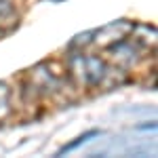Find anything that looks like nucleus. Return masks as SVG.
Here are the masks:
<instances>
[{
    "mask_svg": "<svg viewBox=\"0 0 158 158\" xmlns=\"http://www.w3.org/2000/svg\"><path fill=\"white\" fill-rule=\"evenodd\" d=\"M99 135V131L97 129H91V131H86V133H82V135H78L74 141H70V143H65V146L61 148L59 152H57V156H61V154H68V152H74L76 148H80V146H85L86 141H91L93 137H97Z\"/></svg>",
    "mask_w": 158,
    "mask_h": 158,
    "instance_id": "0eeeda50",
    "label": "nucleus"
},
{
    "mask_svg": "<svg viewBox=\"0 0 158 158\" xmlns=\"http://www.w3.org/2000/svg\"><path fill=\"white\" fill-rule=\"evenodd\" d=\"M108 55H110V59H112V63H114L116 68H120V70H129V68H133L135 63L139 61V57H141L143 53H141V51H139L133 42L127 38V40H122V42H118V44L110 47Z\"/></svg>",
    "mask_w": 158,
    "mask_h": 158,
    "instance_id": "7ed1b4c3",
    "label": "nucleus"
},
{
    "mask_svg": "<svg viewBox=\"0 0 158 158\" xmlns=\"http://www.w3.org/2000/svg\"><path fill=\"white\" fill-rule=\"evenodd\" d=\"M133 21L129 19H116V21H110V23L101 25L97 30H93V38H91V44L97 47L101 51H108L110 47L118 44L122 40H127L131 30H133Z\"/></svg>",
    "mask_w": 158,
    "mask_h": 158,
    "instance_id": "f257e3e1",
    "label": "nucleus"
},
{
    "mask_svg": "<svg viewBox=\"0 0 158 158\" xmlns=\"http://www.w3.org/2000/svg\"><path fill=\"white\" fill-rule=\"evenodd\" d=\"M13 106H11V86L0 80V124L11 116Z\"/></svg>",
    "mask_w": 158,
    "mask_h": 158,
    "instance_id": "423d86ee",
    "label": "nucleus"
},
{
    "mask_svg": "<svg viewBox=\"0 0 158 158\" xmlns=\"http://www.w3.org/2000/svg\"><path fill=\"white\" fill-rule=\"evenodd\" d=\"M91 38H93V30L82 32V34H76V36L68 42V51H70V53H85V49L91 44Z\"/></svg>",
    "mask_w": 158,
    "mask_h": 158,
    "instance_id": "6e6552de",
    "label": "nucleus"
},
{
    "mask_svg": "<svg viewBox=\"0 0 158 158\" xmlns=\"http://www.w3.org/2000/svg\"><path fill=\"white\" fill-rule=\"evenodd\" d=\"M49 2H65V0H49Z\"/></svg>",
    "mask_w": 158,
    "mask_h": 158,
    "instance_id": "9d476101",
    "label": "nucleus"
},
{
    "mask_svg": "<svg viewBox=\"0 0 158 158\" xmlns=\"http://www.w3.org/2000/svg\"><path fill=\"white\" fill-rule=\"evenodd\" d=\"M129 40L133 42L141 53H148V51L156 49V27L148 23H135L131 34H129Z\"/></svg>",
    "mask_w": 158,
    "mask_h": 158,
    "instance_id": "20e7f679",
    "label": "nucleus"
},
{
    "mask_svg": "<svg viewBox=\"0 0 158 158\" xmlns=\"http://www.w3.org/2000/svg\"><path fill=\"white\" fill-rule=\"evenodd\" d=\"M17 25V11L11 0H0V27L9 32V27Z\"/></svg>",
    "mask_w": 158,
    "mask_h": 158,
    "instance_id": "39448f33",
    "label": "nucleus"
},
{
    "mask_svg": "<svg viewBox=\"0 0 158 158\" xmlns=\"http://www.w3.org/2000/svg\"><path fill=\"white\" fill-rule=\"evenodd\" d=\"M4 34H6V32H4V30H2V27H0V40H2V38H4Z\"/></svg>",
    "mask_w": 158,
    "mask_h": 158,
    "instance_id": "1a4fd4ad",
    "label": "nucleus"
},
{
    "mask_svg": "<svg viewBox=\"0 0 158 158\" xmlns=\"http://www.w3.org/2000/svg\"><path fill=\"white\" fill-rule=\"evenodd\" d=\"M61 80L51 72L44 63H40L36 68H32L27 74V82H25V91H32L34 97H44L51 93H57L59 91Z\"/></svg>",
    "mask_w": 158,
    "mask_h": 158,
    "instance_id": "f03ea898",
    "label": "nucleus"
}]
</instances>
